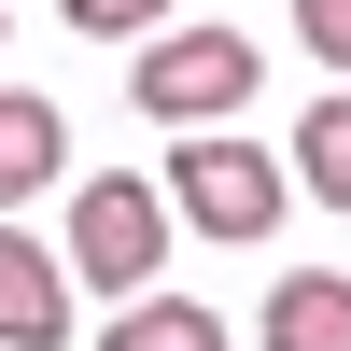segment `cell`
Listing matches in <instances>:
<instances>
[{
	"label": "cell",
	"instance_id": "6da1fadb",
	"mask_svg": "<svg viewBox=\"0 0 351 351\" xmlns=\"http://www.w3.org/2000/svg\"><path fill=\"white\" fill-rule=\"evenodd\" d=\"M253 84H267V56H253L239 28H155V43L127 56V99L155 112V127H225Z\"/></svg>",
	"mask_w": 351,
	"mask_h": 351
},
{
	"label": "cell",
	"instance_id": "7a4b0ae2",
	"mask_svg": "<svg viewBox=\"0 0 351 351\" xmlns=\"http://www.w3.org/2000/svg\"><path fill=\"white\" fill-rule=\"evenodd\" d=\"M56 253H71L84 295H127V309H141V295H155V267H169V183H84Z\"/></svg>",
	"mask_w": 351,
	"mask_h": 351
},
{
	"label": "cell",
	"instance_id": "3957f363",
	"mask_svg": "<svg viewBox=\"0 0 351 351\" xmlns=\"http://www.w3.org/2000/svg\"><path fill=\"white\" fill-rule=\"evenodd\" d=\"M169 197L197 239H267L281 225V155L267 141H169Z\"/></svg>",
	"mask_w": 351,
	"mask_h": 351
},
{
	"label": "cell",
	"instance_id": "277c9868",
	"mask_svg": "<svg viewBox=\"0 0 351 351\" xmlns=\"http://www.w3.org/2000/svg\"><path fill=\"white\" fill-rule=\"evenodd\" d=\"M71 337V253L0 225V351H56Z\"/></svg>",
	"mask_w": 351,
	"mask_h": 351
},
{
	"label": "cell",
	"instance_id": "5b68a950",
	"mask_svg": "<svg viewBox=\"0 0 351 351\" xmlns=\"http://www.w3.org/2000/svg\"><path fill=\"white\" fill-rule=\"evenodd\" d=\"M56 169H71V127H56V99L0 84V211H14V197H43Z\"/></svg>",
	"mask_w": 351,
	"mask_h": 351
},
{
	"label": "cell",
	"instance_id": "8992f818",
	"mask_svg": "<svg viewBox=\"0 0 351 351\" xmlns=\"http://www.w3.org/2000/svg\"><path fill=\"white\" fill-rule=\"evenodd\" d=\"M267 351H351V281L337 267H295L267 295Z\"/></svg>",
	"mask_w": 351,
	"mask_h": 351
},
{
	"label": "cell",
	"instance_id": "52a82bcc",
	"mask_svg": "<svg viewBox=\"0 0 351 351\" xmlns=\"http://www.w3.org/2000/svg\"><path fill=\"white\" fill-rule=\"evenodd\" d=\"M99 351H225V309H197V295H141V309H112Z\"/></svg>",
	"mask_w": 351,
	"mask_h": 351
},
{
	"label": "cell",
	"instance_id": "ba28073f",
	"mask_svg": "<svg viewBox=\"0 0 351 351\" xmlns=\"http://www.w3.org/2000/svg\"><path fill=\"white\" fill-rule=\"evenodd\" d=\"M295 183L324 197V211H351V99H324V112H295Z\"/></svg>",
	"mask_w": 351,
	"mask_h": 351
},
{
	"label": "cell",
	"instance_id": "9c48e42d",
	"mask_svg": "<svg viewBox=\"0 0 351 351\" xmlns=\"http://www.w3.org/2000/svg\"><path fill=\"white\" fill-rule=\"evenodd\" d=\"M295 43L324 56V71H351V0H295Z\"/></svg>",
	"mask_w": 351,
	"mask_h": 351
},
{
	"label": "cell",
	"instance_id": "30bf717a",
	"mask_svg": "<svg viewBox=\"0 0 351 351\" xmlns=\"http://www.w3.org/2000/svg\"><path fill=\"white\" fill-rule=\"evenodd\" d=\"M56 14H71V28H141V43H155L169 0H56Z\"/></svg>",
	"mask_w": 351,
	"mask_h": 351
},
{
	"label": "cell",
	"instance_id": "8fae6325",
	"mask_svg": "<svg viewBox=\"0 0 351 351\" xmlns=\"http://www.w3.org/2000/svg\"><path fill=\"white\" fill-rule=\"evenodd\" d=\"M0 43H14V14H0Z\"/></svg>",
	"mask_w": 351,
	"mask_h": 351
}]
</instances>
